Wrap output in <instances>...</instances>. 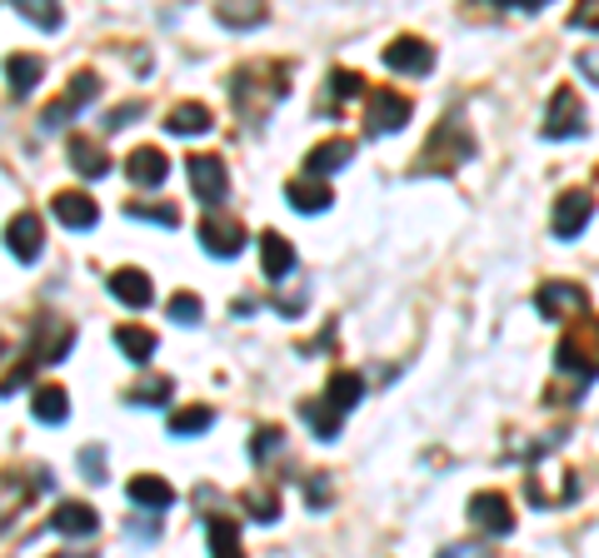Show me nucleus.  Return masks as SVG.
I'll list each match as a JSON object with an SVG mask.
<instances>
[{
  "instance_id": "1",
  "label": "nucleus",
  "mask_w": 599,
  "mask_h": 558,
  "mask_svg": "<svg viewBox=\"0 0 599 558\" xmlns=\"http://www.w3.org/2000/svg\"><path fill=\"white\" fill-rule=\"evenodd\" d=\"M469 155H475V140L465 135V125H459V120H445V125L435 130V135H430V145H425V155H420V165H425V170H455L459 160H469Z\"/></svg>"
},
{
  "instance_id": "2",
  "label": "nucleus",
  "mask_w": 599,
  "mask_h": 558,
  "mask_svg": "<svg viewBox=\"0 0 599 558\" xmlns=\"http://www.w3.org/2000/svg\"><path fill=\"white\" fill-rule=\"evenodd\" d=\"M70 344H76V330H70L66 320H35L31 330V365L45 369V365H60V359L70 355Z\"/></svg>"
},
{
  "instance_id": "3",
  "label": "nucleus",
  "mask_w": 599,
  "mask_h": 558,
  "mask_svg": "<svg viewBox=\"0 0 599 558\" xmlns=\"http://www.w3.org/2000/svg\"><path fill=\"white\" fill-rule=\"evenodd\" d=\"M545 130L550 140H575V135H589V115H585V105H579V96L575 90H555L550 96V110H545Z\"/></svg>"
},
{
  "instance_id": "4",
  "label": "nucleus",
  "mask_w": 599,
  "mask_h": 558,
  "mask_svg": "<svg viewBox=\"0 0 599 558\" xmlns=\"http://www.w3.org/2000/svg\"><path fill=\"white\" fill-rule=\"evenodd\" d=\"M100 96V80L90 76V70H80L76 80H70V90L55 105H45V115H41V130H60V125H70V120L80 115V110L90 105V100Z\"/></svg>"
},
{
  "instance_id": "5",
  "label": "nucleus",
  "mask_w": 599,
  "mask_h": 558,
  "mask_svg": "<svg viewBox=\"0 0 599 558\" xmlns=\"http://www.w3.org/2000/svg\"><path fill=\"white\" fill-rule=\"evenodd\" d=\"M186 175H190V190H196V200L200 204H225V194H230V175H225V165L215 160V155H190L186 160Z\"/></svg>"
},
{
  "instance_id": "6",
  "label": "nucleus",
  "mask_w": 599,
  "mask_h": 558,
  "mask_svg": "<svg viewBox=\"0 0 599 558\" xmlns=\"http://www.w3.org/2000/svg\"><path fill=\"white\" fill-rule=\"evenodd\" d=\"M469 524L479 528V534H490V538H504L514 528V509H510V499L504 494H495V489H485V494H475L469 499Z\"/></svg>"
},
{
  "instance_id": "7",
  "label": "nucleus",
  "mask_w": 599,
  "mask_h": 558,
  "mask_svg": "<svg viewBox=\"0 0 599 558\" xmlns=\"http://www.w3.org/2000/svg\"><path fill=\"white\" fill-rule=\"evenodd\" d=\"M200 245H206V255L215 259H235L240 249H245V225L230 215H206L200 220Z\"/></svg>"
},
{
  "instance_id": "8",
  "label": "nucleus",
  "mask_w": 599,
  "mask_h": 558,
  "mask_svg": "<svg viewBox=\"0 0 599 558\" xmlns=\"http://www.w3.org/2000/svg\"><path fill=\"white\" fill-rule=\"evenodd\" d=\"M5 245H11V255L21 259V265H35L45 249V230H41V215H31V210H21V215L5 225Z\"/></svg>"
},
{
  "instance_id": "9",
  "label": "nucleus",
  "mask_w": 599,
  "mask_h": 558,
  "mask_svg": "<svg viewBox=\"0 0 599 558\" xmlns=\"http://www.w3.org/2000/svg\"><path fill=\"white\" fill-rule=\"evenodd\" d=\"M589 215H595V194H589V190H569V194H559L550 230H555L559 239H575L579 230L589 225Z\"/></svg>"
},
{
  "instance_id": "10",
  "label": "nucleus",
  "mask_w": 599,
  "mask_h": 558,
  "mask_svg": "<svg viewBox=\"0 0 599 558\" xmlns=\"http://www.w3.org/2000/svg\"><path fill=\"white\" fill-rule=\"evenodd\" d=\"M385 65L400 70V76H425V70H435V51L425 41H414V35H400V41L385 45Z\"/></svg>"
},
{
  "instance_id": "11",
  "label": "nucleus",
  "mask_w": 599,
  "mask_h": 558,
  "mask_svg": "<svg viewBox=\"0 0 599 558\" xmlns=\"http://www.w3.org/2000/svg\"><path fill=\"white\" fill-rule=\"evenodd\" d=\"M350 160H355V140H345V135H330L325 145H315V150L306 155V175H310V180H325V175L345 170Z\"/></svg>"
},
{
  "instance_id": "12",
  "label": "nucleus",
  "mask_w": 599,
  "mask_h": 558,
  "mask_svg": "<svg viewBox=\"0 0 599 558\" xmlns=\"http://www.w3.org/2000/svg\"><path fill=\"white\" fill-rule=\"evenodd\" d=\"M110 294H115L125 310H151V304H155L151 275H145V269H135V265H125V269H115V275H110Z\"/></svg>"
},
{
  "instance_id": "13",
  "label": "nucleus",
  "mask_w": 599,
  "mask_h": 558,
  "mask_svg": "<svg viewBox=\"0 0 599 558\" xmlns=\"http://www.w3.org/2000/svg\"><path fill=\"white\" fill-rule=\"evenodd\" d=\"M51 215L60 220L66 230H90L100 220V204L90 200V194H80V190H60L51 200Z\"/></svg>"
},
{
  "instance_id": "14",
  "label": "nucleus",
  "mask_w": 599,
  "mask_h": 558,
  "mask_svg": "<svg viewBox=\"0 0 599 558\" xmlns=\"http://www.w3.org/2000/svg\"><path fill=\"white\" fill-rule=\"evenodd\" d=\"M404 125H410V100L395 96V90L370 96V135H395Z\"/></svg>"
},
{
  "instance_id": "15",
  "label": "nucleus",
  "mask_w": 599,
  "mask_h": 558,
  "mask_svg": "<svg viewBox=\"0 0 599 558\" xmlns=\"http://www.w3.org/2000/svg\"><path fill=\"white\" fill-rule=\"evenodd\" d=\"M534 304H540V314L545 320H565V314H585L589 300L579 284H545V290L534 294Z\"/></svg>"
},
{
  "instance_id": "16",
  "label": "nucleus",
  "mask_w": 599,
  "mask_h": 558,
  "mask_svg": "<svg viewBox=\"0 0 599 558\" xmlns=\"http://www.w3.org/2000/svg\"><path fill=\"white\" fill-rule=\"evenodd\" d=\"M285 200H290V210H300V215H320V210H330V185L325 180H310V175H295L290 185H285Z\"/></svg>"
},
{
  "instance_id": "17",
  "label": "nucleus",
  "mask_w": 599,
  "mask_h": 558,
  "mask_svg": "<svg viewBox=\"0 0 599 558\" xmlns=\"http://www.w3.org/2000/svg\"><path fill=\"white\" fill-rule=\"evenodd\" d=\"M51 528H55V534H66V538H90L100 528V514L90 504H76V499H70V504L55 509Z\"/></svg>"
},
{
  "instance_id": "18",
  "label": "nucleus",
  "mask_w": 599,
  "mask_h": 558,
  "mask_svg": "<svg viewBox=\"0 0 599 558\" xmlns=\"http://www.w3.org/2000/svg\"><path fill=\"white\" fill-rule=\"evenodd\" d=\"M260 265H265V279H270V284H280V279L295 269V249H290V239L275 235V230H265V235H260Z\"/></svg>"
},
{
  "instance_id": "19",
  "label": "nucleus",
  "mask_w": 599,
  "mask_h": 558,
  "mask_svg": "<svg viewBox=\"0 0 599 558\" xmlns=\"http://www.w3.org/2000/svg\"><path fill=\"white\" fill-rule=\"evenodd\" d=\"M125 494H131V504H141V509H155V514L175 504V489H170V483L160 479V473H135V479H131V489H125Z\"/></svg>"
},
{
  "instance_id": "20",
  "label": "nucleus",
  "mask_w": 599,
  "mask_h": 558,
  "mask_svg": "<svg viewBox=\"0 0 599 558\" xmlns=\"http://www.w3.org/2000/svg\"><path fill=\"white\" fill-rule=\"evenodd\" d=\"M125 165H131V180L141 185V190H155V185H165V175H170V160H165L155 145H141Z\"/></svg>"
},
{
  "instance_id": "21",
  "label": "nucleus",
  "mask_w": 599,
  "mask_h": 558,
  "mask_svg": "<svg viewBox=\"0 0 599 558\" xmlns=\"http://www.w3.org/2000/svg\"><path fill=\"white\" fill-rule=\"evenodd\" d=\"M66 155H70V165H76L86 180H100V175L110 170V160H106V150H100L90 135H70L66 140Z\"/></svg>"
},
{
  "instance_id": "22",
  "label": "nucleus",
  "mask_w": 599,
  "mask_h": 558,
  "mask_svg": "<svg viewBox=\"0 0 599 558\" xmlns=\"http://www.w3.org/2000/svg\"><path fill=\"white\" fill-rule=\"evenodd\" d=\"M359 394H365V379H359L355 369H335V375H330V394H325V404L335 409L340 418H345L350 409L359 404Z\"/></svg>"
},
{
  "instance_id": "23",
  "label": "nucleus",
  "mask_w": 599,
  "mask_h": 558,
  "mask_svg": "<svg viewBox=\"0 0 599 558\" xmlns=\"http://www.w3.org/2000/svg\"><path fill=\"white\" fill-rule=\"evenodd\" d=\"M210 125H215V115H210L200 100H186V105H175L170 115H165V130H170V135H206Z\"/></svg>"
},
{
  "instance_id": "24",
  "label": "nucleus",
  "mask_w": 599,
  "mask_h": 558,
  "mask_svg": "<svg viewBox=\"0 0 599 558\" xmlns=\"http://www.w3.org/2000/svg\"><path fill=\"white\" fill-rule=\"evenodd\" d=\"M206 534H210V558H245V548H240V524L225 514L206 518Z\"/></svg>"
},
{
  "instance_id": "25",
  "label": "nucleus",
  "mask_w": 599,
  "mask_h": 558,
  "mask_svg": "<svg viewBox=\"0 0 599 558\" xmlns=\"http://www.w3.org/2000/svg\"><path fill=\"white\" fill-rule=\"evenodd\" d=\"M31 414L41 418V424H66L70 418V394L60 384H41L31 399Z\"/></svg>"
},
{
  "instance_id": "26",
  "label": "nucleus",
  "mask_w": 599,
  "mask_h": 558,
  "mask_svg": "<svg viewBox=\"0 0 599 558\" xmlns=\"http://www.w3.org/2000/svg\"><path fill=\"white\" fill-rule=\"evenodd\" d=\"M300 418H306L310 429H315V439H320V444L340 439V424H345V418H340L335 409L325 404V399H306V404H300Z\"/></svg>"
},
{
  "instance_id": "27",
  "label": "nucleus",
  "mask_w": 599,
  "mask_h": 558,
  "mask_svg": "<svg viewBox=\"0 0 599 558\" xmlns=\"http://www.w3.org/2000/svg\"><path fill=\"white\" fill-rule=\"evenodd\" d=\"M5 76H11L15 96H31V90L41 86V76H45V60L41 55H11V60H5Z\"/></svg>"
},
{
  "instance_id": "28",
  "label": "nucleus",
  "mask_w": 599,
  "mask_h": 558,
  "mask_svg": "<svg viewBox=\"0 0 599 558\" xmlns=\"http://www.w3.org/2000/svg\"><path fill=\"white\" fill-rule=\"evenodd\" d=\"M210 424H215V409H206V404H190V409H175L170 414L175 439H196V434H206Z\"/></svg>"
},
{
  "instance_id": "29",
  "label": "nucleus",
  "mask_w": 599,
  "mask_h": 558,
  "mask_svg": "<svg viewBox=\"0 0 599 558\" xmlns=\"http://www.w3.org/2000/svg\"><path fill=\"white\" fill-rule=\"evenodd\" d=\"M115 344H120V355H131L135 365H145V359L155 355V344H160V339H155L151 330H141V324H120V330H115Z\"/></svg>"
},
{
  "instance_id": "30",
  "label": "nucleus",
  "mask_w": 599,
  "mask_h": 558,
  "mask_svg": "<svg viewBox=\"0 0 599 558\" xmlns=\"http://www.w3.org/2000/svg\"><path fill=\"white\" fill-rule=\"evenodd\" d=\"M220 25H230V31H251V25L265 21V5H251V0H235V5H220Z\"/></svg>"
},
{
  "instance_id": "31",
  "label": "nucleus",
  "mask_w": 599,
  "mask_h": 558,
  "mask_svg": "<svg viewBox=\"0 0 599 558\" xmlns=\"http://www.w3.org/2000/svg\"><path fill=\"white\" fill-rule=\"evenodd\" d=\"M15 11H21V21L41 25V31H60V21H66V15H60V5H51V0H21Z\"/></svg>"
},
{
  "instance_id": "32",
  "label": "nucleus",
  "mask_w": 599,
  "mask_h": 558,
  "mask_svg": "<svg viewBox=\"0 0 599 558\" xmlns=\"http://www.w3.org/2000/svg\"><path fill=\"white\" fill-rule=\"evenodd\" d=\"M25 499H31V494L21 489V479H11V473H5V479H0V528H5L15 514H21Z\"/></svg>"
},
{
  "instance_id": "33",
  "label": "nucleus",
  "mask_w": 599,
  "mask_h": 558,
  "mask_svg": "<svg viewBox=\"0 0 599 558\" xmlns=\"http://www.w3.org/2000/svg\"><path fill=\"white\" fill-rule=\"evenodd\" d=\"M131 404H141V409L170 404V379H141V384L131 389Z\"/></svg>"
},
{
  "instance_id": "34",
  "label": "nucleus",
  "mask_w": 599,
  "mask_h": 558,
  "mask_svg": "<svg viewBox=\"0 0 599 558\" xmlns=\"http://www.w3.org/2000/svg\"><path fill=\"white\" fill-rule=\"evenodd\" d=\"M555 359H559V369H565V375H579V379H585V384H589V375H595V369H589V355H585V349H579L575 339H565V344H559V349H555Z\"/></svg>"
},
{
  "instance_id": "35",
  "label": "nucleus",
  "mask_w": 599,
  "mask_h": 558,
  "mask_svg": "<svg viewBox=\"0 0 599 558\" xmlns=\"http://www.w3.org/2000/svg\"><path fill=\"white\" fill-rule=\"evenodd\" d=\"M245 509H251L260 524H275V518H280V494H275V489H251V494H245Z\"/></svg>"
},
{
  "instance_id": "36",
  "label": "nucleus",
  "mask_w": 599,
  "mask_h": 558,
  "mask_svg": "<svg viewBox=\"0 0 599 558\" xmlns=\"http://www.w3.org/2000/svg\"><path fill=\"white\" fill-rule=\"evenodd\" d=\"M125 210H131V220H155V225H165V230H175L180 225V210H175V204H125Z\"/></svg>"
},
{
  "instance_id": "37",
  "label": "nucleus",
  "mask_w": 599,
  "mask_h": 558,
  "mask_svg": "<svg viewBox=\"0 0 599 558\" xmlns=\"http://www.w3.org/2000/svg\"><path fill=\"white\" fill-rule=\"evenodd\" d=\"M165 310H170V320H175V324H200L206 304H200L196 294H170V304H165Z\"/></svg>"
},
{
  "instance_id": "38",
  "label": "nucleus",
  "mask_w": 599,
  "mask_h": 558,
  "mask_svg": "<svg viewBox=\"0 0 599 558\" xmlns=\"http://www.w3.org/2000/svg\"><path fill=\"white\" fill-rule=\"evenodd\" d=\"M280 439H285V434L275 429V424H265V429H255V439H251V459H270V454L280 449Z\"/></svg>"
},
{
  "instance_id": "39",
  "label": "nucleus",
  "mask_w": 599,
  "mask_h": 558,
  "mask_svg": "<svg viewBox=\"0 0 599 558\" xmlns=\"http://www.w3.org/2000/svg\"><path fill=\"white\" fill-rule=\"evenodd\" d=\"M330 96H335V100H355L359 96V76H355V70H335V76H330Z\"/></svg>"
},
{
  "instance_id": "40",
  "label": "nucleus",
  "mask_w": 599,
  "mask_h": 558,
  "mask_svg": "<svg viewBox=\"0 0 599 558\" xmlns=\"http://www.w3.org/2000/svg\"><path fill=\"white\" fill-rule=\"evenodd\" d=\"M31 379H35V365H31V359H21V365H15L11 375L0 379V394H15V389H25Z\"/></svg>"
},
{
  "instance_id": "41",
  "label": "nucleus",
  "mask_w": 599,
  "mask_h": 558,
  "mask_svg": "<svg viewBox=\"0 0 599 558\" xmlns=\"http://www.w3.org/2000/svg\"><path fill=\"white\" fill-rule=\"evenodd\" d=\"M80 473H86L90 483H106V454H100V449H80Z\"/></svg>"
},
{
  "instance_id": "42",
  "label": "nucleus",
  "mask_w": 599,
  "mask_h": 558,
  "mask_svg": "<svg viewBox=\"0 0 599 558\" xmlns=\"http://www.w3.org/2000/svg\"><path fill=\"white\" fill-rule=\"evenodd\" d=\"M141 115H145V105H141V100H131V105L110 110V115H106V130H125L131 120H141Z\"/></svg>"
},
{
  "instance_id": "43",
  "label": "nucleus",
  "mask_w": 599,
  "mask_h": 558,
  "mask_svg": "<svg viewBox=\"0 0 599 558\" xmlns=\"http://www.w3.org/2000/svg\"><path fill=\"white\" fill-rule=\"evenodd\" d=\"M306 494H310V504H315V509H325V504H330V479H325V473H315V479H310Z\"/></svg>"
},
{
  "instance_id": "44",
  "label": "nucleus",
  "mask_w": 599,
  "mask_h": 558,
  "mask_svg": "<svg viewBox=\"0 0 599 558\" xmlns=\"http://www.w3.org/2000/svg\"><path fill=\"white\" fill-rule=\"evenodd\" d=\"M440 558H485V548H479V544H459V548H445Z\"/></svg>"
},
{
  "instance_id": "45",
  "label": "nucleus",
  "mask_w": 599,
  "mask_h": 558,
  "mask_svg": "<svg viewBox=\"0 0 599 558\" xmlns=\"http://www.w3.org/2000/svg\"><path fill=\"white\" fill-rule=\"evenodd\" d=\"M70 558H90V554H70Z\"/></svg>"
},
{
  "instance_id": "46",
  "label": "nucleus",
  "mask_w": 599,
  "mask_h": 558,
  "mask_svg": "<svg viewBox=\"0 0 599 558\" xmlns=\"http://www.w3.org/2000/svg\"><path fill=\"white\" fill-rule=\"evenodd\" d=\"M0 349H5V339H0Z\"/></svg>"
}]
</instances>
